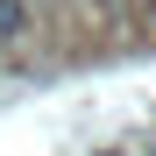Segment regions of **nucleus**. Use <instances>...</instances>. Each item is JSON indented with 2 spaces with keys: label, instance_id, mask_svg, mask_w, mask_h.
Instances as JSON below:
<instances>
[{
  "label": "nucleus",
  "instance_id": "obj_1",
  "mask_svg": "<svg viewBox=\"0 0 156 156\" xmlns=\"http://www.w3.org/2000/svg\"><path fill=\"white\" fill-rule=\"evenodd\" d=\"M36 21V0H0V43H21Z\"/></svg>",
  "mask_w": 156,
  "mask_h": 156
},
{
  "label": "nucleus",
  "instance_id": "obj_2",
  "mask_svg": "<svg viewBox=\"0 0 156 156\" xmlns=\"http://www.w3.org/2000/svg\"><path fill=\"white\" fill-rule=\"evenodd\" d=\"M149 14H156V0H149Z\"/></svg>",
  "mask_w": 156,
  "mask_h": 156
}]
</instances>
